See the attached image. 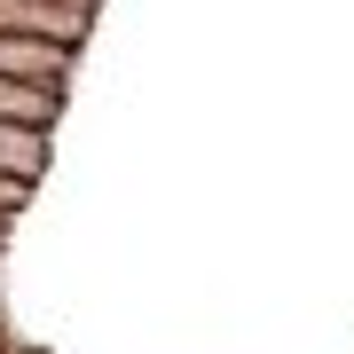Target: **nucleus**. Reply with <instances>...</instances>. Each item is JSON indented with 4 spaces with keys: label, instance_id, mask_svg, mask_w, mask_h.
<instances>
[{
    "label": "nucleus",
    "instance_id": "1",
    "mask_svg": "<svg viewBox=\"0 0 354 354\" xmlns=\"http://www.w3.org/2000/svg\"><path fill=\"white\" fill-rule=\"evenodd\" d=\"M55 118V87H32V79H0V127H39Z\"/></svg>",
    "mask_w": 354,
    "mask_h": 354
},
{
    "label": "nucleus",
    "instance_id": "2",
    "mask_svg": "<svg viewBox=\"0 0 354 354\" xmlns=\"http://www.w3.org/2000/svg\"><path fill=\"white\" fill-rule=\"evenodd\" d=\"M8 221H16V213H8V205H0V236H8Z\"/></svg>",
    "mask_w": 354,
    "mask_h": 354
}]
</instances>
